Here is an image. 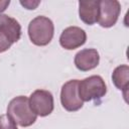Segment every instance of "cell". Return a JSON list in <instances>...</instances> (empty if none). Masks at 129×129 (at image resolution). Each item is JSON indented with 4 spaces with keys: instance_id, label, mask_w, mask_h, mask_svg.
I'll use <instances>...</instances> for the list:
<instances>
[{
    "instance_id": "obj_1",
    "label": "cell",
    "mask_w": 129,
    "mask_h": 129,
    "mask_svg": "<svg viewBox=\"0 0 129 129\" xmlns=\"http://www.w3.org/2000/svg\"><path fill=\"white\" fill-rule=\"evenodd\" d=\"M54 34L53 22L46 16H36L28 24V36L30 41L37 46L47 45Z\"/></svg>"
},
{
    "instance_id": "obj_2",
    "label": "cell",
    "mask_w": 129,
    "mask_h": 129,
    "mask_svg": "<svg viewBox=\"0 0 129 129\" xmlns=\"http://www.w3.org/2000/svg\"><path fill=\"white\" fill-rule=\"evenodd\" d=\"M7 114L21 127L31 126L37 118L31 111L28 98L25 96H17L13 98L7 106Z\"/></svg>"
},
{
    "instance_id": "obj_3",
    "label": "cell",
    "mask_w": 129,
    "mask_h": 129,
    "mask_svg": "<svg viewBox=\"0 0 129 129\" xmlns=\"http://www.w3.org/2000/svg\"><path fill=\"white\" fill-rule=\"evenodd\" d=\"M78 91L79 97L83 102L95 101L99 104L107 93V86L101 76L94 75L79 81Z\"/></svg>"
},
{
    "instance_id": "obj_4",
    "label": "cell",
    "mask_w": 129,
    "mask_h": 129,
    "mask_svg": "<svg viewBox=\"0 0 129 129\" xmlns=\"http://www.w3.org/2000/svg\"><path fill=\"white\" fill-rule=\"evenodd\" d=\"M21 37V25L6 14H0V53L8 50Z\"/></svg>"
},
{
    "instance_id": "obj_5",
    "label": "cell",
    "mask_w": 129,
    "mask_h": 129,
    "mask_svg": "<svg viewBox=\"0 0 129 129\" xmlns=\"http://www.w3.org/2000/svg\"><path fill=\"white\" fill-rule=\"evenodd\" d=\"M28 102L31 111L40 117L48 116L54 108L53 96L46 90H35L28 98Z\"/></svg>"
},
{
    "instance_id": "obj_6",
    "label": "cell",
    "mask_w": 129,
    "mask_h": 129,
    "mask_svg": "<svg viewBox=\"0 0 129 129\" xmlns=\"http://www.w3.org/2000/svg\"><path fill=\"white\" fill-rule=\"evenodd\" d=\"M78 85L79 80H71L64 83L61 87L60 103L63 109L69 112H76L84 105V102L79 97Z\"/></svg>"
},
{
    "instance_id": "obj_7",
    "label": "cell",
    "mask_w": 129,
    "mask_h": 129,
    "mask_svg": "<svg viewBox=\"0 0 129 129\" xmlns=\"http://www.w3.org/2000/svg\"><path fill=\"white\" fill-rule=\"evenodd\" d=\"M121 12V5L117 0H100L98 23L105 28L116 24Z\"/></svg>"
},
{
    "instance_id": "obj_8",
    "label": "cell",
    "mask_w": 129,
    "mask_h": 129,
    "mask_svg": "<svg viewBox=\"0 0 129 129\" xmlns=\"http://www.w3.org/2000/svg\"><path fill=\"white\" fill-rule=\"evenodd\" d=\"M87 33L78 26H69L64 28L59 36V44L61 47L68 50H73L81 47L86 43Z\"/></svg>"
},
{
    "instance_id": "obj_9",
    "label": "cell",
    "mask_w": 129,
    "mask_h": 129,
    "mask_svg": "<svg viewBox=\"0 0 129 129\" xmlns=\"http://www.w3.org/2000/svg\"><path fill=\"white\" fill-rule=\"evenodd\" d=\"M74 62L79 71L89 72L98 67L100 62V54L95 48H84L76 53Z\"/></svg>"
},
{
    "instance_id": "obj_10",
    "label": "cell",
    "mask_w": 129,
    "mask_h": 129,
    "mask_svg": "<svg viewBox=\"0 0 129 129\" xmlns=\"http://www.w3.org/2000/svg\"><path fill=\"white\" fill-rule=\"evenodd\" d=\"M99 1L97 0H82L79 1V16L80 19L88 24L93 25L98 21Z\"/></svg>"
},
{
    "instance_id": "obj_11",
    "label": "cell",
    "mask_w": 129,
    "mask_h": 129,
    "mask_svg": "<svg viewBox=\"0 0 129 129\" xmlns=\"http://www.w3.org/2000/svg\"><path fill=\"white\" fill-rule=\"evenodd\" d=\"M112 82L118 90L127 92L129 87V67L121 64L115 68L112 73Z\"/></svg>"
},
{
    "instance_id": "obj_12",
    "label": "cell",
    "mask_w": 129,
    "mask_h": 129,
    "mask_svg": "<svg viewBox=\"0 0 129 129\" xmlns=\"http://www.w3.org/2000/svg\"><path fill=\"white\" fill-rule=\"evenodd\" d=\"M0 129H18V128L15 121L8 114H2L0 115Z\"/></svg>"
},
{
    "instance_id": "obj_13",
    "label": "cell",
    "mask_w": 129,
    "mask_h": 129,
    "mask_svg": "<svg viewBox=\"0 0 129 129\" xmlns=\"http://www.w3.org/2000/svg\"><path fill=\"white\" fill-rule=\"evenodd\" d=\"M40 1H31V0H25V1H20V4L25 8V9H28V10H33L35 9L38 5H39Z\"/></svg>"
},
{
    "instance_id": "obj_14",
    "label": "cell",
    "mask_w": 129,
    "mask_h": 129,
    "mask_svg": "<svg viewBox=\"0 0 129 129\" xmlns=\"http://www.w3.org/2000/svg\"><path fill=\"white\" fill-rule=\"evenodd\" d=\"M10 4V0H0V14L4 12Z\"/></svg>"
}]
</instances>
